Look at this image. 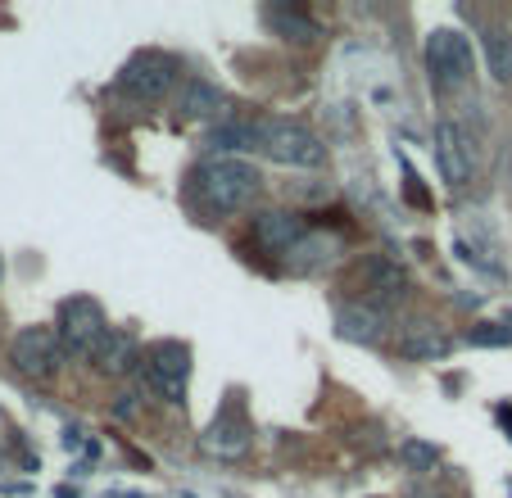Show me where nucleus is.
Segmentation results:
<instances>
[{
    "instance_id": "nucleus-17",
    "label": "nucleus",
    "mask_w": 512,
    "mask_h": 498,
    "mask_svg": "<svg viewBox=\"0 0 512 498\" xmlns=\"http://www.w3.org/2000/svg\"><path fill=\"white\" fill-rule=\"evenodd\" d=\"M91 363H96L100 372H109V376L132 372V363H136V340L127 336V331H114V326H109L105 345L96 349V358H91Z\"/></svg>"
},
{
    "instance_id": "nucleus-13",
    "label": "nucleus",
    "mask_w": 512,
    "mask_h": 498,
    "mask_svg": "<svg viewBox=\"0 0 512 498\" xmlns=\"http://www.w3.org/2000/svg\"><path fill=\"white\" fill-rule=\"evenodd\" d=\"M336 331L354 345H381L390 331V317L377 304H345L336 308Z\"/></svg>"
},
{
    "instance_id": "nucleus-22",
    "label": "nucleus",
    "mask_w": 512,
    "mask_h": 498,
    "mask_svg": "<svg viewBox=\"0 0 512 498\" xmlns=\"http://www.w3.org/2000/svg\"><path fill=\"white\" fill-rule=\"evenodd\" d=\"M413 498H431V494H413Z\"/></svg>"
},
{
    "instance_id": "nucleus-2",
    "label": "nucleus",
    "mask_w": 512,
    "mask_h": 498,
    "mask_svg": "<svg viewBox=\"0 0 512 498\" xmlns=\"http://www.w3.org/2000/svg\"><path fill=\"white\" fill-rule=\"evenodd\" d=\"M55 331H59V340H64V354L96 358V349L105 345V336H109V317L91 295H73V299L59 304V326Z\"/></svg>"
},
{
    "instance_id": "nucleus-11",
    "label": "nucleus",
    "mask_w": 512,
    "mask_h": 498,
    "mask_svg": "<svg viewBox=\"0 0 512 498\" xmlns=\"http://www.w3.org/2000/svg\"><path fill=\"white\" fill-rule=\"evenodd\" d=\"M245 444H250V422H245L241 403L227 399L223 412L213 417V426L204 431V449L218 453V458H236V453H245Z\"/></svg>"
},
{
    "instance_id": "nucleus-10",
    "label": "nucleus",
    "mask_w": 512,
    "mask_h": 498,
    "mask_svg": "<svg viewBox=\"0 0 512 498\" xmlns=\"http://www.w3.org/2000/svg\"><path fill=\"white\" fill-rule=\"evenodd\" d=\"M340 254H345V236H340V231H309V236L286 254V268L295 272V277H313V272L331 268Z\"/></svg>"
},
{
    "instance_id": "nucleus-16",
    "label": "nucleus",
    "mask_w": 512,
    "mask_h": 498,
    "mask_svg": "<svg viewBox=\"0 0 512 498\" xmlns=\"http://www.w3.org/2000/svg\"><path fill=\"white\" fill-rule=\"evenodd\" d=\"M223 105H227V96L213 87V82H204V77H186L182 82V96H177L182 118H209V114H218Z\"/></svg>"
},
{
    "instance_id": "nucleus-3",
    "label": "nucleus",
    "mask_w": 512,
    "mask_h": 498,
    "mask_svg": "<svg viewBox=\"0 0 512 498\" xmlns=\"http://www.w3.org/2000/svg\"><path fill=\"white\" fill-rule=\"evenodd\" d=\"M263 154L281 168H322L327 145L295 118H263Z\"/></svg>"
},
{
    "instance_id": "nucleus-1",
    "label": "nucleus",
    "mask_w": 512,
    "mask_h": 498,
    "mask_svg": "<svg viewBox=\"0 0 512 498\" xmlns=\"http://www.w3.org/2000/svg\"><path fill=\"white\" fill-rule=\"evenodd\" d=\"M195 191L213 213H241L259 200L263 177L245 159H209L195 168Z\"/></svg>"
},
{
    "instance_id": "nucleus-4",
    "label": "nucleus",
    "mask_w": 512,
    "mask_h": 498,
    "mask_svg": "<svg viewBox=\"0 0 512 498\" xmlns=\"http://www.w3.org/2000/svg\"><path fill=\"white\" fill-rule=\"evenodd\" d=\"M426 73L435 91H454L472 77V41L458 28H431L426 32Z\"/></svg>"
},
{
    "instance_id": "nucleus-14",
    "label": "nucleus",
    "mask_w": 512,
    "mask_h": 498,
    "mask_svg": "<svg viewBox=\"0 0 512 498\" xmlns=\"http://www.w3.org/2000/svg\"><path fill=\"white\" fill-rule=\"evenodd\" d=\"M363 286H368L372 304H395V299L408 295V272L399 268L395 259H386V254H372L368 263H363Z\"/></svg>"
},
{
    "instance_id": "nucleus-21",
    "label": "nucleus",
    "mask_w": 512,
    "mask_h": 498,
    "mask_svg": "<svg viewBox=\"0 0 512 498\" xmlns=\"http://www.w3.org/2000/svg\"><path fill=\"white\" fill-rule=\"evenodd\" d=\"M467 340H472V345H490V349L494 345H512V326H476Z\"/></svg>"
},
{
    "instance_id": "nucleus-15",
    "label": "nucleus",
    "mask_w": 512,
    "mask_h": 498,
    "mask_svg": "<svg viewBox=\"0 0 512 498\" xmlns=\"http://www.w3.org/2000/svg\"><path fill=\"white\" fill-rule=\"evenodd\" d=\"M268 28L277 32L281 41H300V46H309V41L322 37V23L313 19V14H304L300 5H268Z\"/></svg>"
},
{
    "instance_id": "nucleus-5",
    "label": "nucleus",
    "mask_w": 512,
    "mask_h": 498,
    "mask_svg": "<svg viewBox=\"0 0 512 498\" xmlns=\"http://www.w3.org/2000/svg\"><path fill=\"white\" fill-rule=\"evenodd\" d=\"M177 77H182V64H177L173 55H164V50H141V55H132L123 64L118 87L136 100H164L168 91L177 87Z\"/></svg>"
},
{
    "instance_id": "nucleus-7",
    "label": "nucleus",
    "mask_w": 512,
    "mask_h": 498,
    "mask_svg": "<svg viewBox=\"0 0 512 498\" xmlns=\"http://www.w3.org/2000/svg\"><path fill=\"white\" fill-rule=\"evenodd\" d=\"M145 372H150V385H155L168 403H182L186 372H191V349L177 345V340H159V345L145 349Z\"/></svg>"
},
{
    "instance_id": "nucleus-6",
    "label": "nucleus",
    "mask_w": 512,
    "mask_h": 498,
    "mask_svg": "<svg viewBox=\"0 0 512 498\" xmlns=\"http://www.w3.org/2000/svg\"><path fill=\"white\" fill-rule=\"evenodd\" d=\"M10 358L23 376L50 381V376L59 372V363H64V340H59L55 326H23L10 345Z\"/></svg>"
},
{
    "instance_id": "nucleus-9",
    "label": "nucleus",
    "mask_w": 512,
    "mask_h": 498,
    "mask_svg": "<svg viewBox=\"0 0 512 498\" xmlns=\"http://www.w3.org/2000/svg\"><path fill=\"white\" fill-rule=\"evenodd\" d=\"M304 236H309V227L300 222V213H286V209L254 213V245L263 254H290Z\"/></svg>"
},
{
    "instance_id": "nucleus-18",
    "label": "nucleus",
    "mask_w": 512,
    "mask_h": 498,
    "mask_svg": "<svg viewBox=\"0 0 512 498\" xmlns=\"http://www.w3.org/2000/svg\"><path fill=\"white\" fill-rule=\"evenodd\" d=\"M209 145L213 150H254V145H259L263 150V123H241V118H232V123L213 127Z\"/></svg>"
},
{
    "instance_id": "nucleus-19",
    "label": "nucleus",
    "mask_w": 512,
    "mask_h": 498,
    "mask_svg": "<svg viewBox=\"0 0 512 498\" xmlns=\"http://www.w3.org/2000/svg\"><path fill=\"white\" fill-rule=\"evenodd\" d=\"M481 46H485V64H490L494 82H512V37L508 32H481Z\"/></svg>"
},
{
    "instance_id": "nucleus-12",
    "label": "nucleus",
    "mask_w": 512,
    "mask_h": 498,
    "mask_svg": "<svg viewBox=\"0 0 512 498\" xmlns=\"http://www.w3.org/2000/svg\"><path fill=\"white\" fill-rule=\"evenodd\" d=\"M399 354L413 358V363H435V358H449V354H454V340H449L435 322L417 317V322L399 326Z\"/></svg>"
},
{
    "instance_id": "nucleus-20",
    "label": "nucleus",
    "mask_w": 512,
    "mask_h": 498,
    "mask_svg": "<svg viewBox=\"0 0 512 498\" xmlns=\"http://www.w3.org/2000/svg\"><path fill=\"white\" fill-rule=\"evenodd\" d=\"M399 458L408 462V471H431L440 462V449L435 444H422V440H404L399 444Z\"/></svg>"
},
{
    "instance_id": "nucleus-8",
    "label": "nucleus",
    "mask_w": 512,
    "mask_h": 498,
    "mask_svg": "<svg viewBox=\"0 0 512 498\" xmlns=\"http://www.w3.org/2000/svg\"><path fill=\"white\" fill-rule=\"evenodd\" d=\"M435 163H440V177L449 186H467L476 173V150L467 141V132L458 123H435Z\"/></svg>"
}]
</instances>
